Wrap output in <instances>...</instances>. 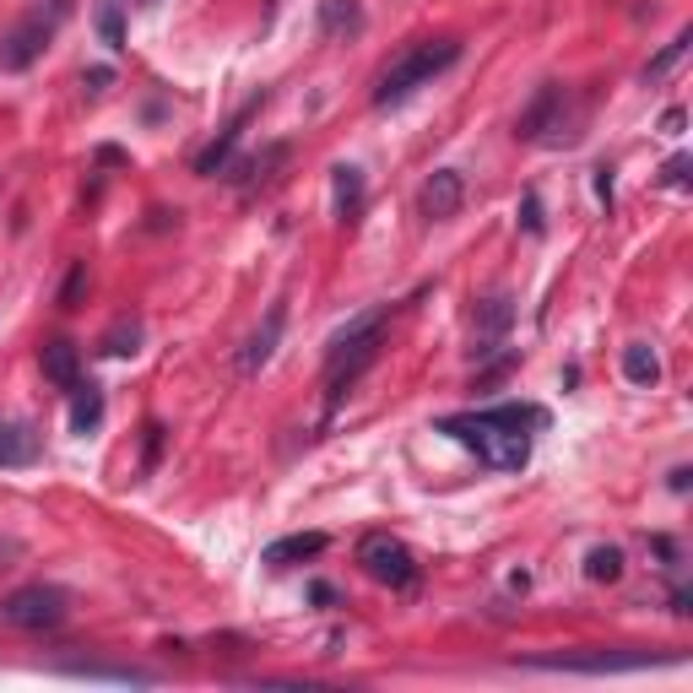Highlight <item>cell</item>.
Returning a JSON list of instances; mask_svg holds the SVG:
<instances>
[{
  "label": "cell",
  "mask_w": 693,
  "mask_h": 693,
  "mask_svg": "<svg viewBox=\"0 0 693 693\" xmlns=\"http://www.w3.org/2000/svg\"><path fill=\"white\" fill-rule=\"evenodd\" d=\"M542 428H547V412L526 407V402H504V407L439 417V434H449L455 445H466L488 472H521L531 461V439H536Z\"/></svg>",
  "instance_id": "1"
},
{
  "label": "cell",
  "mask_w": 693,
  "mask_h": 693,
  "mask_svg": "<svg viewBox=\"0 0 693 693\" xmlns=\"http://www.w3.org/2000/svg\"><path fill=\"white\" fill-rule=\"evenodd\" d=\"M385 320H390V304L368 309V315H358L353 326H341L330 336V347H326V412L341 407V396H347V390L368 374V364L379 358V347H385Z\"/></svg>",
  "instance_id": "2"
},
{
  "label": "cell",
  "mask_w": 693,
  "mask_h": 693,
  "mask_svg": "<svg viewBox=\"0 0 693 693\" xmlns=\"http://www.w3.org/2000/svg\"><path fill=\"white\" fill-rule=\"evenodd\" d=\"M455 60H461V43L455 39H423V43H412V49H402V55L379 71V82H374V109L407 103L412 92H423L434 77H445Z\"/></svg>",
  "instance_id": "3"
},
{
  "label": "cell",
  "mask_w": 693,
  "mask_h": 693,
  "mask_svg": "<svg viewBox=\"0 0 693 693\" xmlns=\"http://www.w3.org/2000/svg\"><path fill=\"white\" fill-rule=\"evenodd\" d=\"M526 672H585V677H607V672H645V666H677V655L651 651H596V655H526Z\"/></svg>",
  "instance_id": "4"
},
{
  "label": "cell",
  "mask_w": 693,
  "mask_h": 693,
  "mask_svg": "<svg viewBox=\"0 0 693 693\" xmlns=\"http://www.w3.org/2000/svg\"><path fill=\"white\" fill-rule=\"evenodd\" d=\"M358 564H364L368 580H379V585H390V591H412L417 585V553H412L402 536H390V531H374L358 542Z\"/></svg>",
  "instance_id": "5"
},
{
  "label": "cell",
  "mask_w": 693,
  "mask_h": 693,
  "mask_svg": "<svg viewBox=\"0 0 693 693\" xmlns=\"http://www.w3.org/2000/svg\"><path fill=\"white\" fill-rule=\"evenodd\" d=\"M515 136H521V141H547V147L570 141V87L564 82L536 87V98L526 103V115L515 120Z\"/></svg>",
  "instance_id": "6"
},
{
  "label": "cell",
  "mask_w": 693,
  "mask_h": 693,
  "mask_svg": "<svg viewBox=\"0 0 693 693\" xmlns=\"http://www.w3.org/2000/svg\"><path fill=\"white\" fill-rule=\"evenodd\" d=\"M0 617L11 623V628H60L66 617H71V596L60 591V585H22V591H11L6 602H0Z\"/></svg>",
  "instance_id": "7"
},
{
  "label": "cell",
  "mask_w": 693,
  "mask_h": 693,
  "mask_svg": "<svg viewBox=\"0 0 693 693\" xmlns=\"http://www.w3.org/2000/svg\"><path fill=\"white\" fill-rule=\"evenodd\" d=\"M260 103H266V92H255V98H249L245 109H239L234 120H228V125H222V130H217V141H211V147H206L201 158H196V174H201V179H217L222 168L234 164V152H239V141H245L249 120L260 115Z\"/></svg>",
  "instance_id": "8"
},
{
  "label": "cell",
  "mask_w": 693,
  "mask_h": 693,
  "mask_svg": "<svg viewBox=\"0 0 693 693\" xmlns=\"http://www.w3.org/2000/svg\"><path fill=\"white\" fill-rule=\"evenodd\" d=\"M461 206H466V179H461L455 168H434V174L423 179V190H417V211H423L428 222H449Z\"/></svg>",
  "instance_id": "9"
},
{
  "label": "cell",
  "mask_w": 693,
  "mask_h": 693,
  "mask_svg": "<svg viewBox=\"0 0 693 693\" xmlns=\"http://www.w3.org/2000/svg\"><path fill=\"white\" fill-rule=\"evenodd\" d=\"M330 196H336V217H341V228H358V222H364V206H368L364 168H353V164L330 168Z\"/></svg>",
  "instance_id": "10"
},
{
  "label": "cell",
  "mask_w": 693,
  "mask_h": 693,
  "mask_svg": "<svg viewBox=\"0 0 693 693\" xmlns=\"http://www.w3.org/2000/svg\"><path fill=\"white\" fill-rule=\"evenodd\" d=\"M49 33H55V22H43V17H28V22H17V33H11V39H6V49H0L6 71H28V66L39 60L43 49H49Z\"/></svg>",
  "instance_id": "11"
},
{
  "label": "cell",
  "mask_w": 693,
  "mask_h": 693,
  "mask_svg": "<svg viewBox=\"0 0 693 693\" xmlns=\"http://www.w3.org/2000/svg\"><path fill=\"white\" fill-rule=\"evenodd\" d=\"M283 326H287V309L283 304H271L266 320H260V330L249 336L245 353H239V374H260V368L271 364V353H277V341H283Z\"/></svg>",
  "instance_id": "12"
},
{
  "label": "cell",
  "mask_w": 693,
  "mask_h": 693,
  "mask_svg": "<svg viewBox=\"0 0 693 693\" xmlns=\"http://www.w3.org/2000/svg\"><path fill=\"white\" fill-rule=\"evenodd\" d=\"M326 547H330L326 531H293L283 542H271L260 558H266V570H293V564H304V558H320Z\"/></svg>",
  "instance_id": "13"
},
{
  "label": "cell",
  "mask_w": 693,
  "mask_h": 693,
  "mask_svg": "<svg viewBox=\"0 0 693 693\" xmlns=\"http://www.w3.org/2000/svg\"><path fill=\"white\" fill-rule=\"evenodd\" d=\"M287 164V141H271L260 158H239V164H228L217 179H228V185H239V190H255V185H271V168Z\"/></svg>",
  "instance_id": "14"
},
{
  "label": "cell",
  "mask_w": 693,
  "mask_h": 693,
  "mask_svg": "<svg viewBox=\"0 0 693 693\" xmlns=\"http://www.w3.org/2000/svg\"><path fill=\"white\" fill-rule=\"evenodd\" d=\"M39 461V434L28 428V423H17V417H0V466L6 472H22V466H33Z\"/></svg>",
  "instance_id": "15"
},
{
  "label": "cell",
  "mask_w": 693,
  "mask_h": 693,
  "mask_svg": "<svg viewBox=\"0 0 693 693\" xmlns=\"http://www.w3.org/2000/svg\"><path fill=\"white\" fill-rule=\"evenodd\" d=\"M509 326H515V304H509L504 293L483 298V304H477V341H483V347H472V353H477V358L493 353V347L504 341V330H509Z\"/></svg>",
  "instance_id": "16"
},
{
  "label": "cell",
  "mask_w": 693,
  "mask_h": 693,
  "mask_svg": "<svg viewBox=\"0 0 693 693\" xmlns=\"http://www.w3.org/2000/svg\"><path fill=\"white\" fill-rule=\"evenodd\" d=\"M315 22H320V39H358L368 17H364L358 0H320Z\"/></svg>",
  "instance_id": "17"
},
{
  "label": "cell",
  "mask_w": 693,
  "mask_h": 693,
  "mask_svg": "<svg viewBox=\"0 0 693 693\" xmlns=\"http://www.w3.org/2000/svg\"><path fill=\"white\" fill-rule=\"evenodd\" d=\"M39 364H43V379H55L60 390H71L77 379H82V347L77 341H43V353H39Z\"/></svg>",
  "instance_id": "18"
},
{
  "label": "cell",
  "mask_w": 693,
  "mask_h": 693,
  "mask_svg": "<svg viewBox=\"0 0 693 693\" xmlns=\"http://www.w3.org/2000/svg\"><path fill=\"white\" fill-rule=\"evenodd\" d=\"M66 396H71V434H92L103 423V390L92 379H77Z\"/></svg>",
  "instance_id": "19"
},
{
  "label": "cell",
  "mask_w": 693,
  "mask_h": 693,
  "mask_svg": "<svg viewBox=\"0 0 693 693\" xmlns=\"http://www.w3.org/2000/svg\"><path fill=\"white\" fill-rule=\"evenodd\" d=\"M623 379L640 385V390H651L655 379H661V358H655L651 341H628L623 347Z\"/></svg>",
  "instance_id": "20"
},
{
  "label": "cell",
  "mask_w": 693,
  "mask_h": 693,
  "mask_svg": "<svg viewBox=\"0 0 693 693\" xmlns=\"http://www.w3.org/2000/svg\"><path fill=\"white\" fill-rule=\"evenodd\" d=\"M98 353H103V358H130V353H141V320H130V315H120L115 326L103 330Z\"/></svg>",
  "instance_id": "21"
},
{
  "label": "cell",
  "mask_w": 693,
  "mask_h": 693,
  "mask_svg": "<svg viewBox=\"0 0 693 693\" xmlns=\"http://www.w3.org/2000/svg\"><path fill=\"white\" fill-rule=\"evenodd\" d=\"M66 677H92V683H152L147 672H136V666H92V661H71V666H60Z\"/></svg>",
  "instance_id": "22"
},
{
  "label": "cell",
  "mask_w": 693,
  "mask_h": 693,
  "mask_svg": "<svg viewBox=\"0 0 693 693\" xmlns=\"http://www.w3.org/2000/svg\"><path fill=\"white\" fill-rule=\"evenodd\" d=\"M585 580H596V585H617V580H623V547H591V558H585Z\"/></svg>",
  "instance_id": "23"
},
{
  "label": "cell",
  "mask_w": 693,
  "mask_h": 693,
  "mask_svg": "<svg viewBox=\"0 0 693 693\" xmlns=\"http://www.w3.org/2000/svg\"><path fill=\"white\" fill-rule=\"evenodd\" d=\"M689 49H693V33H689V28H683V33H677V39L666 43L661 55H651V66H645L640 77H645V82H661V77L672 71V66H683V55H689Z\"/></svg>",
  "instance_id": "24"
},
{
  "label": "cell",
  "mask_w": 693,
  "mask_h": 693,
  "mask_svg": "<svg viewBox=\"0 0 693 693\" xmlns=\"http://www.w3.org/2000/svg\"><path fill=\"white\" fill-rule=\"evenodd\" d=\"M92 17H98V39H103L109 49H115V55H120V49H125V17H120V0H98V11H92Z\"/></svg>",
  "instance_id": "25"
},
{
  "label": "cell",
  "mask_w": 693,
  "mask_h": 693,
  "mask_svg": "<svg viewBox=\"0 0 693 693\" xmlns=\"http://www.w3.org/2000/svg\"><path fill=\"white\" fill-rule=\"evenodd\" d=\"M521 234H526V239H542V234H547V217H542V196H536V190L521 196Z\"/></svg>",
  "instance_id": "26"
},
{
  "label": "cell",
  "mask_w": 693,
  "mask_h": 693,
  "mask_svg": "<svg viewBox=\"0 0 693 693\" xmlns=\"http://www.w3.org/2000/svg\"><path fill=\"white\" fill-rule=\"evenodd\" d=\"M82 298H87V260H77L66 271V287H60V309H82Z\"/></svg>",
  "instance_id": "27"
},
{
  "label": "cell",
  "mask_w": 693,
  "mask_h": 693,
  "mask_svg": "<svg viewBox=\"0 0 693 693\" xmlns=\"http://www.w3.org/2000/svg\"><path fill=\"white\" fill-rule=\"evenodd\" d=\"M693 174V158L689 152H677V158H666V168H661V185H672V190H683Z\"/></svg>",
  "instance_id": "28"
},
{
  "label": "cell",
  "mask_w": 693,
  "mask_h": 693,
  "mask_svg": "<svg viewBox=\"0 0 693 693\" xmlns=\"http://www.w3.org/2000/svg\"><path fill=\"white\" fill-rule=\"evenodd\" d=\"M158 455H164V423H147V455H141V477H152Z\"/></svg>",
  "instance_id": "29"
},
{
  "label": "cell",
  "mask_w": 693,
  "mask_h": 693,
  "mask_svg": "<svg viewBox=\"0 0 693 693\" xmlns=\"http://www.w3.org/2000/svg\"><path fill=\"white\" fill-rule=\"evenodd\" d=\"M82 87L92 98H103V92L115 87V71H109V66H92V71H82Z\"/></svg>",
  "instance_id": "30"
},
{
  "label": "cell",
  "mask_w": 693,
  "mask_h": 693,
  "mask_svg": "<svg viewBox=\"0 0 693 693\" xmlns=\"http://www.w3.org/2000/svg\"><path fill=\"white\" fill-rule=\"evenodd\" d=\"M309 602H315V607H336V591H330L326 580H315V585H309Z\"/></svg>",
  "instance_id": "31"
},
{
  "label": "cell",
  "mask_w": 693,
  "mask_h": 693,
  "mask_svg": "<svg viewBox=\"0 0 693 693\" xmlns=\"http://www.w3.org/2000/svg\"><path fill=\"white\" fill-rule=\"evenodd\" d=\"M683 120H689L683 109H666V115H661V130H666V136H683Z\"/></svg>",
  "instance_id": "32"
},
{
  "label": "cell",
  "mask_w": 693,
  "mask_h": 693,
  "mask_svg": "<svg viewBox=\"0 0 693 693\" xmlns=\"http://www.w3.org/2000/svg\"><path fill=\"white\" fill-rule=\"evenodd\" d=\"M596 196H602V206H612V168L607 164L596 168Z\"/></svg>",
  "instance_id": "33"
},
{
  "label": "cell",
  "mask_w": 693,
  "mask_h": 693,
  "mask_svg": "<svg viewBox=\"0 0 693 693\" xmlns=\"http://www.w3.org/2000/svg\"><path fill=\"white\" fill-rule=\"evenodd\" d=\"M689 477H693L689 466H677V472H672V493H689Z\"/></svg>",
  "instance_id": "34"
},
{
  "label": "cell",
  "mask_w": 693,
  "mask_h": 693,
  "mask_svg": "<svg viewBox=\"0 0 693 693\" xmlns=\"http://www.w3.org/2000/svg\"><path fill=\"white\" fill-rule=\"evenodd\" d=\"M66 11H71V0H49V22H60Z\"/></svg>",
  "instance_id": "35"
},
{
  "label": "cell",
  "mask_w": 693,
  "mask_h": 693,
  "mask_svg": "<svg viewBox=\"0 0 693 693\" xmlns=\"http://www.w3.org/2000/svg\"><path fill=\"white\" fill-rule=\"evenodd\" d=\"M277 6H283V0H266V28H271V17H277Z\"/></svg>",
  "instance_id": "36"
},
{
  "label": "cell",
  "mask_w": 693,
  "mask_h": 693,
  "mask_svg": "<svg viewBox=\"0 0 693 693\" xmlns=\"http://www.w3.org/2000/svg\"><path fill=\"white\" fill-rule=\"evenodd\" d=\"M158 6H164V0H141V11H158Z\"/></svg>",
  "instance_id": "37"
}]
</instances>
